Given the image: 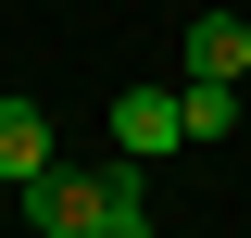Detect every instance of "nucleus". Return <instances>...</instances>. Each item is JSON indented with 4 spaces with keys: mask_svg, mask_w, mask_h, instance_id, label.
Wrapping results in <instances>:
<instances>
[{
    "mask_svg": "<svg viewBox=\"0 0 251 238\" xmlns=\"http://www.w3.org/2000/svg\"><path fill=\"white\" fill-rule=\"evenodd\" d=\"M25 213H38V238H100L113 176H25Z\"/></svg>",
    "mask_w": 251,
    "mask_h": 238,
    "instance_id": "obj_1",
    "label": "nucleus"
},
{
    "mask_svg": "<svg viewBox=\"0 0 251 238\" xmlns=\"http://www.w3.org/2000/svg\"><path fill=\"white\" fill-rule=\"evenodd\" d=\"M113 138H126V163H163V150L188 138V113H176V88H126V100H113Z\"/></svg>",
    "mask_w": 251,
    "mask_h": 238,
    "instance_id": "obj_2",
    "label": "nucleus"
},
{
    "mask_svg": "<svg viewBox=\"0 0 251 238\" xmlns=\"http://www.w3.org/2000/svg\"><path fill=\"white\" fill-rule=\"evenodd\" d=\"M50 176V125H38V100H0V188Z\"/></svg>",
    "mask_w": 251,
    "mask_h": 238,
    "instance_id": "obj_3",
    "label": "nucleus"
},
{
    "mask_svg": "<svg viewBox=\"0 0 251 238\" xmlns=\"http://www.w3.org/2000/svg\"><path fill=\"white\" fill-rule=\"evenodd\" d=\"M188 75H226V88L251 75V25L239 13H201V25H188Z\"/></svg>",
    "mask_w": 251,
    "mask_h": 238,
    "instance_id": "obj_4",
    "label": "nucleus"
},
{
    "mask_svg": "<svg viewBox=\"0 0 251 238\" xmlns=\"http://www.w3.org/2000/svg\"><path fill=\"white\" fill-rule=\"evenodd\" d=\"M176 113H188V138H226V125H239V88H226V75H188Z\"/></svg>",
    "mask_w": 251,
    "mask_h": 238,
    "instance_id": "obj_5",
    "label": "nucleus"
},
{
    "mask_svg": "<svg viewBox=\"0 0 251 238\" xmlns=\"http://www.w3.org/2000/svg\"><path fill=\"white\" fill-rule=\"evenodd\" d=\"M100 238H151V201H138V176H113V213H100Z\"/></svg>",
    "mask_w": 251,
    "mask_h": 238,
    "instance_id": "obj_6",
    "label": "nucleus"
}]
</instances>
